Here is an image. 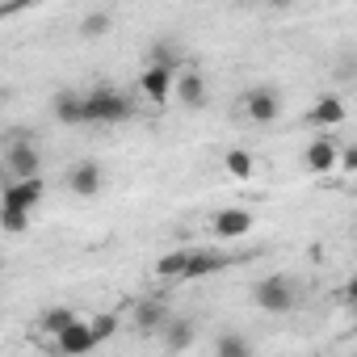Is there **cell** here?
<instances>
[{"label":"cell","mask_w":357,"mask_h":357,"mask_svg":"<svg viewBox=\"0 0 357 357\" xmlns=\"http://www.w3.org/2000/svg\"><path fill=\"white\" fill-rule=\"evenodd\" d=\"M5 164L13 172V181H34L38 168H43V155L34 147V130H26V126L9 130V139H5Z\"/></svg>","instance_id":"6da1fadb"},{"label":"cell","mask_w":357,"mask_h":357,"mask_svg":"<svg viewBox=\"0 0 357 357\" xmlns=\"http://www.w3.org/2000/svg\"><path fill=\"white\" fill-rule=\"evenodd\" d=\"M80 114H84V122H126L135 114V105L118 89H93L80 97Z\"/></svg>","instance_id":"7a4b0ae2"},{"label":"cell","mask_w":357,"mask_h":357,"mask_svg":"<svg viewBox=\"0 0 357 357\" xmlns=\"http://www.w3.org/2000/svg\"><path fill=\"white\" fill-rule=\"evenodd\" d=\"M252 298H257V307H261V311H269V315H282V311H294V298H298V294H294V282H290V278L273 273V278L257 282Z\"/></svg>","instance_id":"3957f363"},{"label":"cell","mask_w":357,"mask_h":357,"mask_svg":"<svg viewBox=\"0 0 357 357\" xmlns=\"http://www.w3.org/2000/svg\"><path fill=\"white\" fill-rule=\"evenodd\" d=\"M38 202H43V176H34V181H13V185H5V194H0V211L30 215Z\"/></svg>","instance_id":"277c9868"},{"label":"cell","mask_w":357,"mask_h":357,"mask_svg":"<svg viewBox=\"0 0 357 357\" xmlns=\"http://www.w3.org/2000/svg\"><path fill=\"white\" fill-rule=\"evenodd\" d=\"M68 190L80 194V198H93V194L101 190V164H93V160L72 164V172H68Z\"/></svg>","instance_id":"5b68a950"},{"label":"cell","mask_w":357,"mask_h":357,"mask_svg":"<svg viewBox=\"0 0 357 357\" xmlns=\"http://www.w3.org/2000/svg\"><path fill=\"white\" fill-rule=\"evenodd\" d=\"M55 344H59L68 357H84V353H93V349H97V340H93V332H89V319H76L68 332H59V336H55Z\"/></svg>","instance_id":"8992f818"},{"label":"cell","mask_w":357,"mask_h":357,"mask_svg":"<svg viewBox=\"0 0 357 357\" xmlns=\"http://www.w3.org/2000/svg\"><path fill=\"white\" fill-rule=\"evenodd\" d=\"M172 93H176V101L190 105V109H202L206 105V80L198 72H181V76L172 80Z\"/></svg>","instance_id":"52a82bcc"},{"label":"cell","mask_w":357,"mask_h":357,"mask_svg":"<svg viewBox=\"0 0 357 357\" xmlns=\"http://www.w3.org/2000/svg\"><path fill=\"white\" fill-rule=\"evenodd\" d=\"M244 109H248L252 122H273V118L282 114V101H278L273 89H252V93L244 97Z\"/></svg>","instance_id":"ba28073f"},{"label":"cell","mask_w":357,"mask_h":357,"mask_svg":"<svg viewBox=\"0 0 357 357\" xmlns=\"http://www.w3.org/2000/svg\"><path fill=\"white\" fill-rule=\"evenodd\" d=\"M164 324H168V307H164V298H143V303H135V328L139 332H164Z\"/></svg>","instance_id":"9c48e42d"},{"label":"cell","mask_w":357,"mask_h":357,"mask_svg":"<svg viewBox=\"0 0 357 357\" xmlns=\"http://www.w3.org/2000/svg\"><path fill=\"white\" fill-rule=\"evenodd\" d=\"M231 261L223 257V252H211V248H190V265H185V282H194V278H206V273H219V269H227Z\"/></svg>","instance_id":"30bf717a"},{"label":"cell","mask_w":357,"mask_h":357,"mask_svg":"<svg viewBox=\"0 0 357 357\" xmlns=\"http://www.w3.org/2000/svg\"><path fill=\"white\" fill-rule=\"evenodd\" d=\"M172 72H164V68H147L143 76H139V89L147 93V101H168V93H172Z\"/></svg>","instance_id":"8fae6325"},{"label":"cell","mask_w":357,"mask_h":357,"mask_svg":"<svg viewBox=\"0 0 357 357\" xmlns=\"http://www.w3.org/2000/svg\"><path fill=\"white\" fill-rule=\"evenodd\" d=\"M311 122L315 126H340L344 122V101L336 93H324L315 105H311Z\"/></svg>","instance_id":"7c38bea8"},{"label":"cell","mask_w":357,"mask_h":357,"mask_svg":"<svg viewBox=\"0 0 357 357\" xmlns=\"http://www.w3.org/2000/svg\"><path fill=\"white\" fill-rule=\"evenodd\" d=\"M248 231H252V215L248 211H223L215 219V236H223V240H240Z\"/></svg>","instance_id":"4fadbf2b"},{"label":"cell","mask_w":357,"mask_h":357,"mask_svg":"<svg viewBox=\"0 0 357 357\" xmlns=\"http://www.w3.org/2000/svg\"><path fill=\"white\" fill-rule=\"evenodd\" d=\"M181 63H185L181 59V47H176L172 38H155L151 43V68H164V72L176 76V72H181Z\"/></svg>","instance_id":"5bb4252c"},{"label":"cell","mask_w":357,"mask_h":357,"mask_svg":"<svg viewBox=\"0 0 357 357\" xmlns=\"http://www.w3.org/2000/svg\"><path fill=\"white\" fill-rule=\"evenodd\" d=\"M51 114H55V122H63V126H80V122H84V114H80V93H55V97H51Z\"/></svg>","instance_id":"9a60e30c"},{"label":"cell","mask_w":357,"mask_h":357,"mask_svg":"<svg viewBox=\"0 0 357 357\" xmlns=\"http://www.w3.org/2000/svg\"><path fill=\"white\" fill-rule=\"evenodd\" d=\"M307 168H311V172H332V168H336V143L319 135V139L307 147Z\"/></svg>","instance_id":"2e32d148"},{"label":"cell","mask_w":357,"mask_h":357,"mask_svg":"<svg viewBox=\"0 0 357 357\" xmlns=\"http://www.w3.org/2000/svg\"><path fill=\"white\" fill-rule=\"evenodd\" d=\"M160 336H164V344H168L172 353H185V349L194 344V324H190V319H168Z\"/></svg>","instance_id":"e0dca14e"},{"label":"cell","mask_w":357,"mask_h":357,"mask_svg":"<svg viewBox=\"0 0 357 357\" xmlns=\"http://www.w3.org/2000/svg\"><path fill=\"white\" fill-rule=\"evenodd\" d=\"M185 265H190V248H176V252H164L155 261V273L160 278H185Z\"/></svg>","instance_id":"ac0fdd59"},{"label":"cell","mask_w":357,"mask_h":357,"mask_svg":"<svg viewBox=\"0 0 357 357\" xmlns=\"http://www.w3.org/2000/svg\"><path fill=\"white\" fill-rule=\"evenodd\" d=\"M223 168L236 176V181H248V176H252V155H248L244 147H231V151L223 155Z\"/></svg>","instance_id":"d6986e66"},{"label":"cell","mask_w":357,"mask_h":357,"mask_svg":"<svg viewBox=\"0 0 357 357\" xmlns=\"http://www.w3.org/2000/svg\"><path fill=\"white\" fill-rule=\"evenodd\" d=\"M215 353H219V357H252V349H248V340H244L240 332H223L219 344H215Z\"/></svg>","instance_id":"ffe728a7"},{"label":"cell","mask_w":357,"mask_h":357,"mask_svg":"<svg viewBox=\"0 0 357 357\" xmlns=\"http://www.w3.org/2000/svg\"><path fill=\"white\" fill-rule=\"evenodd\" d=\"M76 324V315H72V307H51L47 315H43V328L51 332V336H59V332H68Z\"/></svg>","instance_id":"44dd1931"},{"label":"cell","mask_w":357,"mask_h":357,"mask_svg":"<svg viewBox=\"0 0 357 357\" xmlns=\"http://www.w3.org/2000/svg\"><path fill=\"white\" fill-rule=\"evenodd\" d=\"M109 26H114V17L109 13H84V22H80V34L84 38H101V34H109Z\"/></svg>","instance_id":"7402d4cb"},{"label":"cell","mask_w":357,"mask_h":357,"mask_svg":"<svg viewBox=\"0 0 357 357\" xmlns=\"http://www.w3.org/2000/svg\"><path fill=\"white\" fill-rule=\"evenodd\" d=\"M0 227H5L9 236H26L30 231V215H22V211H0Z\"/></svg>","instance_id":"603a6c76"},{"label":"cell","mask_w":357,"mask_h":357,"mask_svg":"<svg viewBox=\"0 0 357 357\" xmlns=\"http://www.w3.org/2000/svg\"><path fill=\"white\" fill-rule=\"evenodd\" d=\"M89 332H93V340L101 344V340H109L114 332H118V315H97V319H89Z\"/></svg>","instance_id":"cb8c5ba5"},{"label":"cell","mask_w":357,"mask_h":357,"mask_svg":"<svg viewBox=\"0 0 357 357\" xmlns=\"http://www.w3.org/2000/svg\"><path fill=\"white\" fill-rule=\"evenodd\" d=\"M336 164H340L344 172H353V168H357V151H344V155H336Z\"/></svg>","instance_id":"d4e9b609"}]
</instances>
